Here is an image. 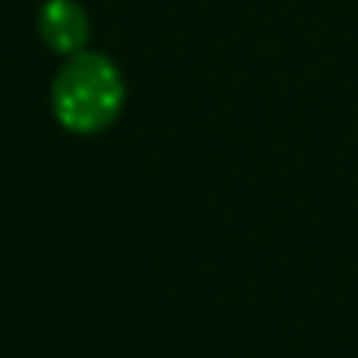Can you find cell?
I'll use <instances>...</instances> for the list:
<instances>
[{"label": "cell", "instance_id": "cell-1", "mask_svg": "<svg viewBox=\"0 0 358 358\" xmlns=\"http://www.w3.org/2000/svg\"><path fill=\"white\" fill-rule=\"evenodd\" d=\"M123 78L99 53H74L53 81V113L71 134H99L123 109Z\"/></svg>", "mask_w": 358, "mask_h": 358}, {"label": "cell", "instance_id": "cell-2", "mask_svg": "<svg viewBox=\"0 0 358 358\" xmlns=\"http://www.w3.org/2000/svg\"><path fill=\"white\" fill-rule=\"evenodd\" d=\"M88 15L78 0H46L39 11V36L53 53L74 57L88 43Z\"/></svg>", "mask_w": 358, "mask_h": 358}]
</instances>
